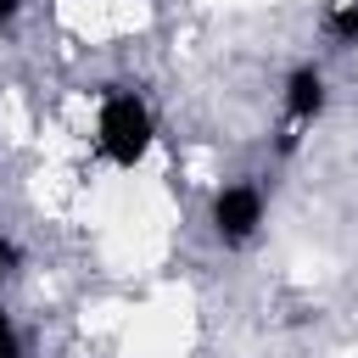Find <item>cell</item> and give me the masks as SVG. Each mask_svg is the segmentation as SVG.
Here are the masks:
<instances>
[{"label":"cell","instance_id":"cell-1","mask_svg":"<svg viewBox=\"0 0 358 358\" xmlns=\"http://www.w3.org/2000/svg\"><path fill=\"white\" fill-rule=\"evenodd\" d=\"M151 145V112L134 101V95H106L101 106V151L117 162V168H134Z\"/></svg>","mask_w":358,"mask_h":358},{"label":"cell","instance_id":"cell-2","mask_svg":"<svg viewBox=\"0 0 358 358\" xmlns=\"http://www.w3.org/2000/svg\"><path fill=\"white\" fill-rule=\"evenodd\" d=\"M257 213H263V201H257L252 185H229V190H218V201H213V218H218V235H224V241H246V235L257 229Z\"/></svg>","mask_w":358,"mask_h":358},{"label":"cell","instance_id":"cell-3","mask_svg":"<svg viewBox=\"0 0 358 358\" xmlns=\"http://www.w3.org/2000/svg\"><path fill=\"white\" fill-rule=\"evenodd\" d=\"M319 101H324V84H319V73H313V67H302V73L291 78V95H285L291 117H313V112H319Z\"/></svg>","mask_w":358,"mask_h":358},{"label":"cell","instance_id":"cell-4","mask_svg":"<svg viewBox=\"0 0 358 358\" xmlns=\"http://www.w3.org/2000/svg\"><path fill=\"white\" fill-rule=\"evenodd\" d=\"M330 28H336L341 39H358V6H347V11H336V17H330Z\"/></svg>","mask_w":358,"mask_h":358},{"label":"cell","instance_id":"cell-5","mask_svg":"<svg viewBox=\"0 0 358 358\" xmlns=\"http://www.w3.org/2000/svg\"><path fill=\"white\" fill-rule=\"evenodd\" d=\"M0 358H17V336H11L6 319H0Z\"/></svg>","mask_w":358,"mask_h":358},{"label":"cell","instance_id":"cell-6","mask_svg":"<svg viewBox=\"0 0 358 358\" xmlns=\"http://www.w3.org/2000/svg\"><path fill=\"white\" fill-rule=\"evenodd\" d=\"M0 263H17V246L11 241H0Z\"/></svg>","mask_w":358,"mask_h":358},{"label":"cell","instance_id":"cell-7","mask_svg":"<svg viewBox=\"0 0 358 358\" xmlns=\"http://www.w3.org/2000/svg\"><path fill=\"white\" fill-rule=\"evenodd\" d=\"M11 11H17V0H0V22H6V17H11Z\"/></svg>","mask_w":358,"mask_h":358}]
</instances>
